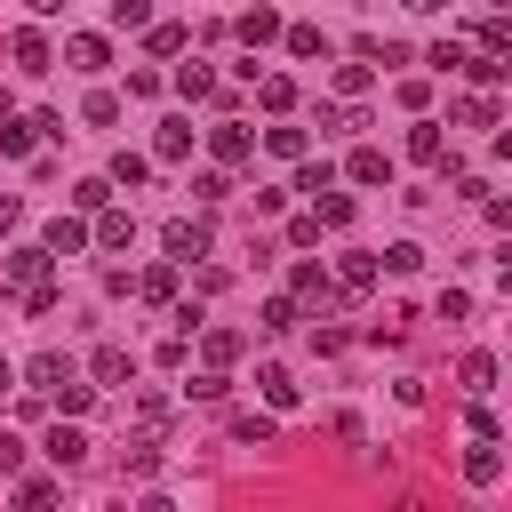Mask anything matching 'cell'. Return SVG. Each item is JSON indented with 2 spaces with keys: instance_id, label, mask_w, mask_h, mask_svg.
Instances as JSON below:
<instances>
[{
  "instance_id": "6da1fadb",
  "label": "cell",
  "mask_w": 512,
  "mask_h": 512,
  "mask_svg": "<svg viewBox=\"0 0 512 512\" xmlns=\"http://www.w3.org/2000/svg\"><path fill=\"white\" fill-rule=\"evenodd\" d=\"M160 248H168V264H176V272H192V264L216 248V232H208V216H176V224L160 232Z\"/></svg>"
},
{
  "instance_id": "7a4b0ae2",
  "label": "cell",
  "mask_w": 512,
  "mask_h": 512,
  "mask_svg": "<svg viewBox=\"0 0 512 512\" xmlns=\"http://www.w3.org/2000/svg\"><path fill=\"white\" fill-rule=\"evenodd\" d=\"M208 152H216L224 168H248V160H256V136H248L240 120H216V128H208Z\"/></svg>"
},
{
  "instance_id": "3957f363",
  "label": "cell",
  "mask_w": 512,
  "mask_h": 512,
  "mask_svg": "<svg viewBox=\"0 0 512 512\" xmlns=\"http://www.w3.org/2000/svg\"><path fill=\"white\" fill-rule=\"evenodd\" d=\"M8 56H16V72H32V80H40V72H56V48H48V32H32V24L8 40Z\"/></svg>"
},
{
  "instance_id": "277c9868",
  "label": "cell",
  "mask_w": 512,
  "mask_h": 512,
  "mask_svg": "<svg viewBox=\"0 0 512 512\" xmlns=\"http://www.w3.org/2000/svg\"><path fill=\"white\" fill-rule=\"evenodd\" d=\"M56 64H72V72H104V64H112V40H104V32H72Z\"/></svg>"
},
{
  "instance_id": "5b68a950",
  "label": "cell",
  "mask_w": 512,
  "mask_h": 512,
  "mask_svg": "<svg viewBox=\"0 0 512 512\" xmlns=\"http://www.w3.org/2000/svg\"><path fill=\"white\" fill-rule=\"evenodd\" d=\"M88 240H96V248H112V256H120V248H128V240H136V216H128V208H112V200H104V208H96V224H88Z\"/></svg>"
},
{
  "instance_id": "8992f818",
  "label": "cell",
  "mask_w": 512,
  "mask_h": 512,
  "mask_svg": "<svg viewBox=\"0 0 512 512\" xmlns=\"http://www.w3.org/2000/svg\"><path fill=\"white\" fill-rule=\"evenodd\" d=\"M48 264H56V256L24 240V248H8V264H0V272H8V288H32V280H48Z\"/></svg>"
},
{
  "instance_id": "52a82bcc",
  "label": "cell",
  "mask_w": 512,
  "mask_h": 512,
  "mask_svg": "<svg viewBox=\"0 0 512 512\" xmlns=\"http://www.w3.org/2000/svg\"><path fill=\"white\" fill-rule=\"evenodd\" d=\"M368 288H376V256H360V248H352V256H344V272H336V304H360Z\"/></svg>"
},
{
  "instance_id": "ba28073f",
  "label": "cell",
  "mask_w": 512,
  "mask_h": 512,
  "mask_svg": "<svg viewBox=\"0 0 512 512\" xmlns=\"http://www.w3.org/2000/svg\"><path fill=\"white\" fill-rule=\"evenodd\" d=\"M336 304V280L320 264H296V312H328Z\"/></svg>"
},
{
  "instance_id": "9c48e42d",
  "label": "cell",
  "mask_w": 512,
  "mask_h": 512,
  "mask_svg": "<svg viewBox=\"0 0 512 512\" xmlns=\"http://www.w3.org/2000/svg\"><path fill=\"white\" fill-rule=\"evenodd\" d=\"M464 480H472V488H496V480H504V448H496V432H480V448L464 456Z\"/></svg>"
},
{
  "instance_id": "30bf717a",
  "label": "cell",
  "mask_w": 512,
  "mask_h": 512,
  "mask_svg": "<svg viewBox=\"0 0 512 512\" xmlns=\"http://www.w3.org/2000/svg\"><path fill=\"white\" fill-rule=\"evenodd\" d=\"M440 152H448V144H440V120L416 112V120H408V160H416V168H440Z\"/></svg>"
},
{
  "instance_id": "8fae6325",
  "label": "cell",
  "mask_w": 512,
  "mask_h": 512,
  "mask_svg": "<svg viewBox=\"0 0 512 512\" xmlns=\"http://www.w3.org/2000/svg\"><path fill=\"white\" fill-rule=\"evenodd\" d=\"M344 176H352V184H392V152H384V144H360V152L344 160Z\"/></svg>"
},
{
  "instance_id": "7c38bea8",
  "label": "cell",
  "mask_w": 512,
  "mask_h": 512,
  "mask_svg": "<svg viewBox=\"0 0 512 512\" xmlns=\"http://www.w3.org/2000/svg\"><path fill=\"white\" fill-rule=\"evenodd\" d=\"M200 352H208V368H232V360L248 352V336H240V328H208V320H200Z\"/></svg>"
},
{
  "instance_id": "4fadbf2b",
  "label": "cell",
  "mask_w": 512,
  "mask_h": 512,
  "mask_svg": "<svg viewBox=\"0 0 512 512\" xmlns=\"http://www.w3.org/2000/svg\"><path fill=\"white\" fill-rule=\"evenodd\" d=\"M88 368H96V384H128V376H136V352H128V344H96Z\"/></svg>"
},
{
  "instance_id": "5bb4252c",
  "label": "cell",
  "mask_w": 512,
  "mask_h": 512,
  "mask_svg": "<svg viewBox=\"0 0 512 512\" xmlns=\"http://www.w3.org/2000/svg\"><path fill=\"white\" fill-rule=\"evenodd\" d=\"M64 376H72V360H64V352H32V360H24V384H32V392H56Z\"/></svg>"
},
{
  "instance_id": "9a60e30c",
  "label": "cell",
  "mask_w": 512,
  "mask_h": 512,
  "mask_svg": "<svg viewBox=\"0 0 512 512\" xmlns=\"http://www.w3.org/2000/svg\"><path fill=\"white\" fill-rule=\"evenodd\" d=\"M40 248H48V256H80V248H88V224H80V216H56Z\"/></svg>"
},
{
  "instance_id": "2e32d148",
  "label": "cell",
  "mask_w": 512,
  "mask_h": 512,
  "mask_svg": "<svg viewBox=\"0 0 512 512\" xmlns=\"http://www.w3.org/2000/svg\"><path fill=\"white\" fill-rule=\"evenodd\" d=\"M240 40H248V48H264V40H280V16H272V0H256V8L240 16Z\"/></svg>"
},
{
  "instance_id": "e0dca14e",
  "label": "cell",
  "mask_w": 512,
  "mask_h": 512,
  "mask_svg": "<svg viewBox=\"0 0 512 512\" xmlns=\"http://www.w3.org/2000/svg\"><path fill=\"white\" fill-rule=\"evenodd\" d=\"M264 152H272V160H304V152H312V136L280 120V128H264Z\"/></svg>"
},
{
  "instance_id": "ac0fdd59",
  "label": "cell",
  "mask_w": 512,
  "mask_h": 512,
  "mask_svg": "<svg viewBox=\"0 0 512 512\" xmlns=\"http://www.w3.org/2000/svg\"><path fill=\"white\" fill-rule=\"evenodd\" d=\"M136 296H144V304H176V264H152V272H136Z\"/></svg>"
},
{
  "instance_id": "d6986e66",
  "label": "cell",
  "mask_w": 512,
  "mask_h": 512,
  "mask_svg": "<svg viewBox=\"0 0 512 512\" xmlns=\"http://www.w3.org/2000/svg\"><path fill=\"white\" fill-rule=\"evenodd\" d=\"M296 320H304V312H296V296H264V312H256V328H264V336H288Z\"/></svg>"
},
{
  "instance_id": "ffe728a7",
  "label": "cell",
  "mask_w": 512,
  "mask_h": 512,
  "mask_svg": "<svg viewBox=\"0 0 512 512\" xmlns=\"http://www.w3.org/2000/svg\"><path fill=\"white\" fill-rule=\"evenodd\" d=\"M256 384H264V400H272V408H296V376H288L280 360H264V368H256Z\"/></svg>"
},
{
  "instance_id": "44dd1931",
  "label": "cell",
  "mask_w": 512,
  "mask_h": 512,
  "mask_svg": "<svg viewBox=\"0 0 512 512\" xmlns=\"http://www.w3.org/2000/svg\"><path fill=\"white\" fill-rule=\"evenodd\" d=\"M280 40H288V56H304V64H312V56H328V32H320V24H288Z\"/></svg>"
},
{
  "instance_id": "7402d4cb",
  "label": "cell",
  "mask_w": 512,
  "mask_h": 512,
  "mask_svg": "<svg viewBox=\"0 0 512 512\" xmlns=\"http://www.w3.org/2000/svg\"><path fill=\"white\" fill-rule=\"evenodd\" d=\"M176 96L208 104V96H216V72H208V64H176Z\"/></svg>"
},
{
  "instance_id": "603a6c76",
  "label": "cell",
  "mask_w": 512,
  "mask_h": 512,
  "mask_svg": "<svg viewBox=\"0 0 512 512\" xmlns=\"http://www.w3.org/2000/svg\"><path fill=\"white\" fill-rule=\"evenodd\" d=\"M152 152H160V160H184V152H192V120H160Z\"/></svg>"
},
{
  "instance_id": "cb8c5ba5",
  "label": "cell",
  "mask_w": 512,
  "mask_h": 512,
  "mask_svg": "<svg viewBox=\"0 0 512 512\" xmlns=\"http://www.w3.org/2000/svg\"><path fill=\"white\" fill-rule=\"evenodd\" d=\"M312 216H320L328 232H344V224H352V200H344V192L328 184V192H312Z\"/></svg>"
},
{
  "instance_id": "d4e9b609",
  "label": "cell",
  "mask_w": 512,
  "mask_h": 512,
  "mask_svg": "<svg viewBox=\"0 0 512 512\" xmlns=\"http://www.w3.org/2000/svg\"><path fill=\"white\" fill-rule=\"evenodd\" d=\"M88 400H96V384H80V376H64V384L48 392V408H56V416H80Z\"/></svg>"
},
{
  "instance_id": "484cf974",
  "label": "cell",
  "mask_w": 512,
  "mask_h": 512,
  "mask_svg": "<svg viewBox=\"0 0 512 512\" xmlns=\"http://www.w3.org/2000/svg\"><path fill=\"white\" fill-rule=\"evenodd\" d=\"M80 456H88V440H80L72 424H56V432H48V464H64V472H72Z\"/></svg>"
},
{
  "instance_id": "4316f807",
  "label": "cell",
  "mask_w": 512,
  "mask_h": 512,
  "mask_svg": "<svg viewBox=\"0 0 512 512\" xmlns=\"http://www.w3.org/2000/svg\"><path fill=\"white\" fill-rule=\"evenodd\" d=\"M256 104H264V112H288V104H296V80L264 72V80H256Z\"/></svg>"
},
{
  "instance_id": "83f0119b",
  "label": "cell",
  "mask_w": 512,
  "mask_h": 512,
  "mask_svg": "<svg viewBox=\"0 0 512 512\" xmlns=\"http://www.w3.org/2000/svg\"><path fill=\"white\" fill-rule=\"evenodd\" d=\"M456 128H496V96H488V88L464 96V104H456Z\"/></svg>"
},
{
  "instance_id": "f1b7e54d",
  "label": "cell",
  "mask_w": 512,
  "mask_h": 512,
  "mask_svg": "<svg viewBox=\"0 0 512 512\" xmlns=\"http://www.w3.org/2000/svg\"><path fill=\"white\" fill-rule=\"evenodd\" d=\"M56 304H64V288H56V280H32V288H24V320H48Z\"/></svg>"
},
{
  "instance_id": "f546056e",
  "label": "cell",
  "mask_w": 512,
  "mask_h": 512,
  "mask_svg": "<svg viewBox=\"0 0 512 512\" xmlns=\"http://www.w3.org/2000/svg\"><path fill=\"white\" fill-rule=\"evenodd\" d=\"M144 32H152V56H184V48H192L184 24H144Z\"/></svg>"
},
{
  "instance_id": "4dcf8cb0",
  "label": "cell",
  "mask_w": 512,
  "mask_h": 512,
  "mask_svg": "<svg viewBox=\"0 0 512 512\" xmlns=\"http://www.w3.org/2000/svg\"><path fill=\"white\" fill-rule=\"evenodd\" d=\"M464 56H472L464 40H432V48H424V64H432V72H464Z\"/></svg>"
},
{
  "instance_id": "1f68e13d",
  "label": "cell",
  "mask_w": 512,
  "mask_h": 512,
  "mask_svg": "<svg viewBox=\"0 0 512 512\" xmlns=\"http://www.w3.org/2000/svg\"><path fill=\"white\" fill-rule=\"evenodd\" d=\"M368 80H376V72H368V56H360V64H336V96H352V104H360V96H368Z\"/></svg>"
},
{
  "instance_id": "d6a6232c",
  "label": "cell",
  "mask_w": 512,
  "mask_h": 512,
  "mask_svg": "<svg viewBox=\"0 0 512 512\" xmlns=\"http://www.w3.org/2000/svg\"><path fill=\"white\" fill-rule=\"evenodd\" d=\"M80 120H88V128H112V120H120V96H112V88H96V96L80 104Z\"/></svg>"
},
{
  "instance_id": "836d02e7",
  "label": "cell",
  "mask_w": 512,
  "mask_h": 512,
  "mask_svg": "<svg viewBox=\"0 0 512 512\" xmlns=\"http://www.w3.org/2000/svg\"><path fill=\"white\" fill-rule=\"evenodd\" d=\"M328 184H336V168H328V160H312V152H304V160H296V192H328Z\"/></svg>"
},
{
  "instance_id": "e575fe53",
  "label": "cell",
  "mask_w": 512,
  "mask_h": 512,
  "mask_svg": "<svg viewBox=\"0 0 512 512\" xmlns=\"http://www.w3.org/2000/svg\"><path fill=\"white\" fill-rule=\"evenodd\" d=\"M224 192H232V176H224V168H200V176H192V200H200V208H216Z\"/></svg>"
},
{
  "instance_id": "d590c367",
  "label": "cell",
  "mask_w": 512,
  "mask_h": 512,
  "mask_svg": "<svg viewBox=\"0 0 512 512\" xmlns=\"http://www.w3.org/2000/svg\"><path fill=\"white\" fill-rule=\"evenodd\" d=\"M104 200H112V176H80V184H72V208H88V216H96Z\"/></svg>"
},
{
  "instance_id": "8d00e7d4",
  "label": "cell",
  "mask_w": 512,
  "mask_h": 512,
  "mask_svg": "<svg viewBox=\"0 0 512 512\" xmlns=\"http://www.w3.org/2000/svg\"><path fill=\"white\" fill-rule=\"evenodd\" d=\"M464 392H496V360L488 352H464Z\"/></svg>"
},
{
  "instance_id": "74e56055",
  "label": "cell",
  "mask_w": 512,
  "mask_h": 512,
  "mask_svg": "<svg viewBox=\"0 0 512 512\" xmlns=\"http://www.w3.org/2000/svg\"><path fill=\"white\" fill-rule=\"evenodd\" d=\"M144 176H152V160H136V152H112V184H128V192H136Z\"/></svg>"
},
{
  "instance_id": "f35d334b",
  "label": "cell",
  "mask_w": 512,
  "mask_h": 512,
  "mask_svg": "<svg viewBox=\"0 0 512 512\" xmlns=\"http://www.w3.org/2000/svg\"><path fill=\"white\" fill-rule=\"evenodd\" d=\"M112 24H120V32H144V24H152V0H112Z\"/></svg>"
},
{
  "instance_id": "ab89813d",
  "label": "cell",
  "mask_w": 512,
  "mask_h": 512,
  "mask_svg": "<svg viewBox=\"0 0 512 512\" xmlns=\"http://www.w3.org/2000/svg\"><path fill=\"white\" fill-rule=\"evenodd\" d=\"M32 136H40L32 120H0V152H32Z\"/></svg>"
},
{
  "instance_id": "60d3db41",
  "label": "cell",
  "mask_w": 512,
  "mask_h": 512,
  "mask_svg": "<svg viewBox=\"0 0 512 512\" xmlns=\"http://www.w3.org/2000/svg\"><path fill=\"white\" fill-rule=\"evenodd\" d=\"M184 392H192V400H224V392H232V384H224V368H200V376H192V384H184Z\"/></svg>"
},
{
  "instance_id": "b9f144b4",
  "label": "cell",
  "mask_w": 512,
  "mask_h": 512,
  "mask_svg": "<svg viewBox=\"0 0 512 512\" xmlns=\"http://www.w3.org/2000/svg\"><path fill=\"white\" fill-rule=\"evenodd\" d=\"M232 440H248V448H264V440H272V416H232Z\"/></svg>"
},
{
  "instance_id": "7bdbcfd3",
  "label": "cell",
  "mask_w": 512,
  "mask_h": 512,
  "mask_svg": "<svg viewBox=\"0 0 512 512\" xmlns=\"http://www.w3.org/2000/svg\"><path fill=\"white\" fill-rule=\"evenodd\" d=\"M384 264H392V272H416V264H424V248H416V240H392V248H384Z\"/></svg>"
},
{
  "instance_id": "ee69618b",
  "label": "cell",
  "mask_w": 512,
  "mask_h": 512,
  "mask_svg": "<svg viewBox=\"0 0 512 512\" xmlns=\"http://www.w3.org/2000/svg\"><path fill=\"white\" fill-rule=\"evenodd\" d=\"M56 496H64L56 480H24V488H16V504H32V512H40V504H56Z\"/></svg>"
},
{
  "instance_id": "f6af8a7d",
  "label": "cell",
  "mask_w": 512,
  "mask_h": 512,
  "mask_svg": "<svg viewBox=\"0 0 512 512\" xmlns=\"http://www.w3.org/2000/svg\"><path fill=\"white\" fill-rule=\"evenodd\" d=\"M16 224H24V200H16V192H0V232H16Z\"/></svg>"
},
{
  "instance_id": "bcb514c9",
  "label": "cell",
  "mask_w": 512,
  "mask_h": 512,
  "mask_svg": "<svg viewBox=\"0 0 512 512\" xmlns=\"http://www.w3.org/2000/svg\"><path fill=\"white\" fill-rule=\"evenodd\" d=\"M16 464H24V440H8V432H0V472H16Z\"/></svg>"
},
{
  "instance_id": "7dc6e473",
  "label": "cell",
  "mask_w": 512,
  "mask_h": 512,
  "mask_svg": "<svg viewBox=\"0 0 512 512\" xmlns=\"http://www.w3.org/2000/svg\"><path fill=\"white\" fill-rule=\"evenodd\" d=\"M400 8H408V16H440L448 0H400Z\"/></svg>"
},
{
  "instance_id": "c3c4849f",
  "label": "cell",
  "mask_w": 512,
  "mask_h": 512,
  "mask_svg": "<svg viewBox=\"0 0 512 512\" xmlns=\"http://www.w3.org/2000/svg\"><path fill=\"white\" fill-rule=\"evenodd\" d=\"M8 392H16V368H8V360H0V400H8Z\"/></svg>"
},
{
  "instance_id": "681fc988",
  "label": "cell",
  "mask_w": 512,
  "mask_h": 512,
  "mask_svg": "<svg viewBox=\"0 0 512 512\" xmlns=\"http://www.w3.org/2000/svg\"><path fill=\"white\" fill-rule=\"evenodd\" d=\"M24 8H32V16H56V8H64V0H24Z\"/></svg>"
}]
</instances>
